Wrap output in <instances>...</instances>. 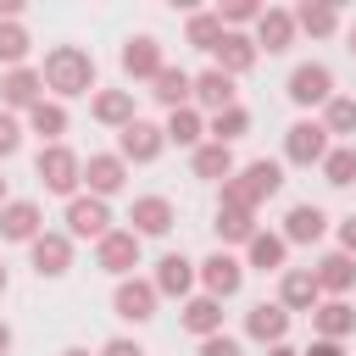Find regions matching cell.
Instances as JSON below:
<instances>
[{"label":"cell","instance_id":"obj_15","mask_svg":"<svg viewBox=\"0 0 356 356\" xmlns=\"http://www.w3.org/2000/svg\"><path fill=\"white\" fill-rule=\"evenodd\" d=\"M39 100H44V78H39V67H11V72H0V106H6V111L28 117Z\"/></svg>","mask_w":356,"mask_h":356},{"label":"cell","instance_id":"obj_40","mask_svg":"<svg viewBox=\"0 0 356 356\" xmlns=\"http://www.w3.org/2000/svg\"><path fill=\"white\" fill-rule=\"evenodd\" d=\"M217 17H222V28H228V33H245V28H256L261 0H222V6H217Z\"/></svg>","mask_w":356,"mask_h":356},{"label":"cell","instance_id":"obj_20","mask_svg":"<svg viewBox=\"0 0 356 356\" xmlns=\"http://www.w3.org/2000/svg\"><path fill=\"white\" fill-rule=\"evenodd\" d=\"M284 245H317L323 234H328V211L317 206V200H295L289 211H284Z\"/></svg>","mask_w":356,"mask_h":356},{"label":"cell","instance_id":"obj_51","mask_svg":"<svg viewBox=\"0 0 356 356\" xmlns=\"http://www.w3.org/2000/svg\"><path fill=\"white\" fill-rule=\"evenodd\" d=\"M345 50H350V56H356V28H350V33H345Z\"/></svg>","mask_w":356,"mask_h":356},{"label":"cell","instance_id":"obj_45","mask_svg":"<svg viewBox=\"0 0 356 356\" xmlns=\"http://www.w3.org/2000/svg\"><path fill=\"white\" fill-rule=\"evenodd\" d=\"M300 356H345V345H339V339H312Z\"/></svg>","mask_w":356,"mask_h":356},{"label":"cell","instance_id":"obj_19","mask_svg":"<svg viewBox=\"0 0 356 356\" xmlns=\"http://www.w3.org/2000/svg\"><path fill=\"white\" fill-rule=\"evenodd\" d=\"M312 278H317L323 300H345V295L356 289V256H345V250H323L317 267H312Z\"/></svg>","mask_w":356,"mask_h":356},{"label":"cell","instance_id":"obj_2","mask_svg":"<svg viewBox=\"0 0 356 356\" xmlns=\"http://www.w3.org/2000/svg\"><path fill=\"white\" fill-rule=\"evenodd\" d=\"M284 189V161H267V156H256V161H245V167H234V178H222V195H217V206H245V211H256L261 200H273Z\"/></svg>","mask_w":356,"mask_h":356},{"label":"cell","instance_id":"obj_48","mask_svg":"<svg viewBox=\"0 0 356 356\" xmlns=\"http://www.w3.org/2000/svg\"><path fill=\"white\" fill-rule=\"evenodd\" d=\"M267 356H300L295 345H267Z\"/></svg>","mask_w":356,"mask_h":356},{"label":"cell","instance_id":"obj_39","mask_svg":"<svg viewBox=\"0 0 356 356\" xmlns=\"http://www.w3.org/2000/svg\"><path fill=\"white\" fill-rule=\"evenodd\" d=\"M323 184H334V189H350L356 184V145H334L323 156Z\"/></svg>","mask_w":356,"mask_h":356},{"label":"cell","instance_id":"obj_10","mask_svg":"<svg viewBox=\"0 0 356 356\" xmlns=\"http://www.w3.org/2000/svg\"><path fill=\"white\" fill-rule=\"evenodd\" d=\"M284 95H289L300 111H312V106H328V95H334V72H328V61H300V67L289 72Z\"/></svg>","mask_w":356,"mask_h":356},{"label":"cell","instance_id":"obj_34","mask_svg":"<svg viewBox=\"0 0 356 356\" xmlns=\"http://www.w3.org/2000/svg\"><path fill=\"white\" fill-rule=\"evenodd\" d=\"M317 122L328 128V139H334V145H350V134H356V95H345V89H334Z\"/></svg>","mask_w":356,"mask_h":356},{"label":"cell","instance_id":"obj_50","mask_svg":"<svg viewBox=\"0 0 356 356\" xmlns=\"http://www.w3.org/2000/svg\"><path fill=\"white\" fill-rule=\"evenodd\" d=\"M6 289H11V273H6V261H0V295H6Z\"/></svg>","mask_w":356,"mask_h":356},{"label":"cell","instance_id":"obj_1","mask_svg":"<svg viewBox=\"0 0 356 356\" xmlns=\"http://www.w3.org/2000/svg\"><path fill=\"white\" fill-rule=\"evenodd\" d=\"M39 78H44V95L50 100H78V95H95L100 83V72H95V56L83 50V44H50L44 50V61H39Z\"/></svg>","mask_w":356,"mask_h":356},{"label":"cell","instance_id":"obj_6","mask_svg":"<svg viewBox=\"0 0 356 356\" xmlns=\"http://www.w3.org/2000/svg\"><path fill=\"white\" fill-rule=\"evenodd\" d=\"M139 256H145V239L134 228H111L106 239H95V267L111 273V278H134Z\"/></svg>","mask_w":356,"mask_h":356},{"label":"cell","instance_id":"obj_37","mask_svg":"<svg viewBox=\"0 0 356 356\" xmlns=\"http://www.w3.org/2000/svg\"><path fill=\"white\" fill-rule=\"evenodd\" d=\"M228 28H222V17L217 11H189V22H184V44H195V50H217V39H222Z\"/></svg>","mask_w":356,"mask_h":356},{"label":"cell","instance_id":"obj_43","mask_svg":"<svg viewBox=\"0 0 356 356\" xmlns=\"http://www.w3.org/2000/svg\"><path fill=\"white\" fill-rule=\"evenodd\" d=\"M334 239H339L334 250H345V256H356V211H345V217L334 222Z\"/></svg>","mask_w":356,"mask_h":356},{"label":"cell","instance_id":"obj_24","mask_svg":"<svg viewBox=\"0 0 356 356\" xmlns=\"http://www.w3.org/2000/svg\"><path fill=\"white\" fill-rule=\"evenodd\" d=\"M245 334H250L256 345H284V339H289V312H284L278 300H256V306L245 312Z\"/></svg>","mask_w":356,"mask_h":356},{"label":"cell","instance_id":"obj_30","mask_svg":"<svg viewBox=\"0 0 356 356\" xmlns=\"http://www.w3.org/2000/svg\"><path fill=\"white\" fill-rule=\"evenodd\" d=\"M178 323H184V334L211 339V334H222V300H211V295H189V300L178 306Z\"/></svg>","mask_w":356,"mask_h":356},{"label":"cell","instance_id":"obj_46","mask_svg":"<svg viewBox=\"0 0 356 356\" xmlns=\"http://www.w3.org/2000/svg\"><path fill=\"white\" fill-rule=\"evenodd\" d=\"M0 22H22V0H0Z\"/></svg>","mask_w":356,"mask_h":356},{"label":"cell","instance_id":"obj_29","mask_svg":"<svg viewBox=\"0 0 356 356\" xmlns=\"http://www.w3.org/2000/svg\"><path fill=\"white\" fill-rule=\"evenodd\" d=\"M22 128H28V134H39V145H61V139H67V128H72V117H67V106H61V100H50V95H44V100L22 117Z\"/></svg>","mask_w":356,"mask_h":356},{"label":"cell","instance_id":"obj_13","mask_svg":"<svg viewBox=\"0 0 356 356\" xmlns=\"http://www.w3.org/2000/svg\"><path fill=\"white\" fill-rule=\"evenodd\" d=\"M117 61H122V72H128L134 83H150V78L167 67V56H161V39H156V33H128V39H122V50H117Z\"/></svg>","mask_w":356,"mask_h":356},{"label":"cell","instance_id":"obj_23","mask_svg":"<svg viewBox=\"0 0 356 356\" xmlns=\"http://www.w3.org/2000/svg\"><path fill=\"white\" fill-rule=\"evenodd\" d=\"M317 300H323V289H317V278H312V267H284L278 273V306L295 317V312H317Z\"/></svg>","mask_w":356,"mask_h":356},{"label":"cell","instance_id":"obj_4","mask_svg":"<svg viewBox=\"0 0 356 356\" xmlns=\"http://www.w3.org/2000/svg\"><path fill=\"white\" fill-rule=\"evenodd\" d=\"M328 150H334V139H328V128L317 117H295L284 128V161L289 167H323Z\"/></svg>","mask_w":356,"mask_h":356},{"label":"cell","instance_id":"obj_8","mask_svg":"<svg viewBox=\"0 0 356 356\" xmlns=\"http://www.w3.org/2000/svg\"><path fill=\"white\" fill-rule=\"evenodd\" d=\"M117 228V217H111V200H95V195H72L67 200V239L78 245V239H106Z\"/></svg>","mask_w":356,"mask_h":356},{"label":"cell","instance_id":"obj_7","mask_svg":"<svg viewBox=\"0 0 356 356\" xmlns=\"http://www.w3.org/2000/svg\"><path fill=\"white\" fill-rule=\"evenodd\" d=\"M122 189H128V161H122L117 150H89V156H83V195L111 200V195H122Z\"/></svg>","mask_w":356,"mask_h":356},{"label":"cell","instance_id":"obj_27","mask_svg":"<svg viewBox=\"0 0 356 356\" xmlns=\"http://www.w3.org/2000/svg\"><path fill=\"white\" fill-rule=\"evenodd\" d=\"M356 334V306L350 300H317V312H312V339H350Z\"/></svg>","mask_w":356,"mask_h":356},{"label":"cell","instance_id":"obj_38","mask_svg":"<svg viewBox=\"0 0 356 356\" xmlns=\"http://www.w3.org/2000/svg\"><path fill=\"white\" fill-rule=\"evenodd\" d=\"M28 50H33V33L22 22H0V67H28Z\"/></svg>","mask_w":356,"mask_h":356},{"label":"cell","instance_id":"obj_49","mask_svg":"<svg viewBox=\"0 0 356 356\" xmlns=\"http://www.w3.org/2000/svg\"><path fill=\"white\" fill-rule=\"evenodd\" d=\"M6 200H11V184H6V172H0V206H6Z\"/></svg>","mask_w":356,"mask_h":356},{"label":"cell","instance_id":"obj_35","mask_svg":"<svg viewBox=\"0 0 356 356\" xmlns=\"http://www.w3.org/2000/svg\"><path fill=\"white\" fill-rule=\"evenodd\" d=\"M234 167H239V161H234V150H228V145H211V139H206L200 150H189V172H195V178L222 184V178H234Z\"/></svg>","mask_w":356,"mask_h":356},{"label":"cell","instance_id":"obj_28","mask_svg":"<svg viewBox=\"0 0 356 356\" xmlns=\"http://www.w3.org/2000/svg\"><path fill=\"white\" fill-rule=\"evenodd\" d=\"M289 17H295V33H312V39H334V33H339V22H345L334 0H300Z\"/></svg>","mask_w":356,"mask_h":356},{"label":"cell","instance_id":"obj_5","mask_svg":"<svg viewBox=\"0 0 356 356\" xmlns=\"http://www.w3.org/2000/svg\"><path fill=\"white\" fill-rule=\"evenodd\" d=\"M195 284H200V295H211V300H234V295L245 289V261H239L234 250H211L206 261H195Z\"/></svg>","mask_w":356,"mask_h":356},{"label":"cell","instance_id":"obj_26","mask_svg":"<svg viewBox=\"0 0 356 356\" xmlns=\"http://www.w3.org/2000/svg\"><path fill=\"white\" fill-rule=\"evenodd\" d=\"M89 117H95L100 128H117V134H122V128L139 117V111H134V89H95V95H89Z\"/></svg>","mask_w":356,"mask_h":356},{"label":"cell","instance_id":"obj_17","mask_svg":"<svg viewBox=\"0 0 356 356\" xmlns=\"http://www.w3.org/2000/svg\"><path fill=\"white\" fill-rule=\"evenodd\" d=\"M44 234V211H39V200H6L0 206V239L6 245H33Z\"/></svg>","mask_w":356,"mask_h":356},{"label":"cell","instance_id":"obj_21","mask_svg":"<svg viewBox=\"0 0 356 356\" xmlns=\"http://www.w3.org/2000/svg\"><path fill=\"white\" fill-rule=\"evenodd\" d=\"M239 261H245V273H284L289 267V245H284L278 228H256Z\"/></svg>","mask_w":356,"mask_h":356},{"label":"cell","instance_id":"obj_33","mask_svg":"<svg viewBox=\"0 0 356 356\" xmlns=\"http://www.w3.org/2000/svg\"><path fill=\"white\" fill-rule=\"evenodd\" d=\"M189 83H195V72H184V67L167 61V67L150 78V100L167 106V111H178V106H189Z\"/></svg>","mask_w":356,"mask_h":356},{"label":"cell","instance_id":"obj_16","mask_svg":"<svg viewBox=\"0 0 356 356\" xmlns=\"http://www.w3.org/2000/svg\"><path fill=\"white\" fill-rule=\"evenodd\" d=\"M150 284H156L161 300H189V295H195V261H189L184 250H167V256H156Z\"/></svg>","mask_w":356,"mask_h":356},{"label":"cell","instance_id":"obj_52","mask_svg":"<svg viewBox=\"0 0 356 356\" xmlns=\"http://www.w3.org/2000/svg\"><path fill=\"white\" fill-rule=\"evenodd\" d=\"M61 356H89V350H83V345H67V350H61Z\"/></svg>","mask_w":356,"mask_h":356},{"label":"cell","instance_id":"obj_11","mask_svg":"<svg viewBox=\"0 0 356 356\" xmlns=\"http://www.w3.org/2000/svg\"><path fill=\"white\" fill-rule=\"evenodd\" d=\"M167 150V134H161V122H150V117H134L122 134H117V156L128 161V167H145V161H156Z\"/></svg>","mask_w":356,"mask_h":356},{"label":"cell","instance_id":"obj_18","mask_svg":"<svg viewBox=\"0 0 356 356\" xmlns=\"http://www.w3.org/2000/svg\"><path fill=\"white\" fill-rule=\"evenodd\" d=\"M28 261H33L39 278H61V273L72 267V239H67V228H44V234L28 245Z\"/></svg>","mask_w":356,"mask_h":356},{"label":"cell","instance_id":"obj_14","mask_svg":"<svg viewBox=\"0 0 356 356\" xmlns=\"http://www.w3.org/2000/svg\"><path fill=\"white\" fill-rule=\"evenodd\" d=\"M172 222H178V206H172L167 195H134L128 228H134L139 239H161V234H172Z\"/></svg>","mask_w":356,"mask_h":356},{"label":"cell","instance_id":"obj_9","mask_svg":"<svg viewBox=\"0 0 356 356\" xmlns=\"http://www.w3.org/2000/svg\"><path fill=\"white\" fill-rule=\"evenodd\" d=\"M189 106H195L200 117H217V111L239 106V89H234V78H228V72L200 67V72H195V83H189Z\"/></svg>","mask_w":356,"mask_h":356},{"label":"cell","instance_id":"obj_42","mask_svg":"<svg viewBox=\"0 0 356 356\" xmlns=\"http://www.w3.org/2000/svg\"><path fill=\"white\" fill-rule=\"evenodd\" d=\"M195 356H245V345H239L234 334H211V339H200Z\"/></svg>","mask_w":356,"mask_h":356},{"label":"cell","instance_id":"obj_44","mask_svg":"<svg viewBox=\"0 0 356 356\" xmlns=\"http://www.w3.org/2000/svg\"><path fill=\"white\" fill-rule=\"evenodd\" d=\"M95 356H145V345H139V339H128V334H117V339H106Z\"/></svg>","mask_w":356,"mask_h":356},{"label":"cell","instance_id":"obj_36","mask_svg":"<svg viewBox=\"0 0 356 356\" xmlns=\"http://www.w3.org/2000/svg\"><path fill=\"white\" fill-rule=\"evenodd\" d=\"M245 134H250V111H245V106H228V111L206 117V139H211V145H228V150H234V139H245Z\"/></svg>","mask_w":356,"mask_h":356},{"label":"cell","instance_id":"obj_22","mask_svg":"<svg viewBox=\"0 0 356 356\" xmlns=\"http://www.w3.org/2000/svg\"><path fill=\"white\" fill-rule=\"evenodd\" d=\"M256 50H267V56H284L289 44H295V17H289V6H261V17H256Z\"/></svg>","mask_w":356,"mask_h":356},{"label":"cell","instance_id":"obj_3","mask_svg":"<svg viewBox=\"0 0 356 356\" xmlns=\"http://www.w3.org/2000/svg\"><path fill=\"white\" fill-rule=\"evenodd\" d=\"M33 172H39V184H44L50 195H61V200L83 195V156H78L67 139H61V145H39Z\"/></svg>","mask_w":356,"mask_h":356},{"label":"cell","instance_id":"obj_32","mask_svg":"<svg viewBox=\"0 0 356 356\" xmlns=\"http://www.w3.org/2000/svg\"><path fill=\"white\" fill-rule=\"evenodd\" d=\"M211 228H217V250H228V245L245 250L261 222H256V211H245V206H217V222H211Z\"/></svg>","mask_w":356,"mask_h":356},{"label":"cell","instance_id":"obj_31","mask_svg":"<svg viewBox=\"0 0 356 356\" xmlns=\"http://www.w3.org/2000/svg\"><path fill=\"white\" fill-rule=\"evenodd\" d=\"M161 134H167V145H178V150H200V145H206V117H200L195 106H178V111H167Z\"/></svg>","mask_w":356,"mask_h":356},{"label":"cell","instance_id":"obj_47","mask_svg":"<svg viewBox=\"0 0 356 356\" xmlns=\"http://www.w3.org/2000/svg\"><path fill=\"white\" fill-rule=\"evenodd\" d=\"M11 345H17V334H11V323L0 317V356H11Z\"/></svg>","mask_w":356,"mask_h":356},{"label":"cell","instance_id":"obj_41","mask_svg":"<svg viewBox=\"0 0 356 356\" xmlns=\"http://www.w3.org/2000/svg\"><path fill=\"white\" fill-rule=\"evenodd\" d=\"M22 134H28V128H22V117L0 106V161H11V156L22 150Z\"/></svg>","mask_w":356,"mask_h":356},{"label":"cell","instance_id":"obj_25","mask_svg":"<svg viewBox=\"0 0 356 356\" xmlns=\"http://www.w3.org/2000/svg\"><path fill=\"white\" fill-rule=\"evenodd\" d=\"M256 56H261V50H256V39H250V33H222V39H217V50H211V67H217V72H228V78H245V72L256 67Z\"/></svg>","mask_w":356,"mask_h":356},{"label":"cell","instance_id":"obj_12","mask_svg":"<svg viewBox=\"0 0 356 356\" xmlns=\"http://www.w3.org/2000/svg\"><path fill=\"white\" fill-rule=\"evenodd\" d=\"M156 300H161V295H156V284H150V278H139V273H134V278H117V289H111V312H117L122 323H134V328L156 317Z\"/></svg>","mask_w":356,"mask_h":356}]
</instances>
